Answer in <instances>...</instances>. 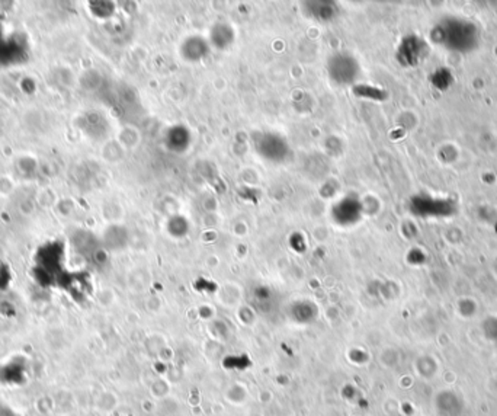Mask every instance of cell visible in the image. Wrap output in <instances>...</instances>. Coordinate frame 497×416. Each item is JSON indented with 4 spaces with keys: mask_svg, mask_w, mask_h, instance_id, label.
<instances>
[{
    "mask_svg": "<svg viewBox=\"0 0 497 416\" xmlns=\"http://www.w3.org/2000/svg\"><path fill=\"white\" fill-rule=\"evenodd\" d=\"M333 216L340 224L354 223L359 216V204L352 198H345L333 208Z\"/></svg>",
    "mask_w": 497,
    "mask_h": 416,
    "instance_id": "3957f363",
    "label": "cell"
},
{
    "mask_svg": "<svg viewBox=\"0 0 497 416\" xmlns=\"http://www.w3.org/2000/svg\"><path fill=\"white\" fill-rule=\"evenodd\" d=\"M420 47H422L420 41L407 39V41H404V44L400 50V56H404L406 61L410 65L416 63V61L419 60V56H420Z\"/></svg>",
    "mask_w": 497,
    "mask_h": 416,
    "instance_id": "52a82bcc",
    "label": "cell"
},
{
    "mask_svg": "<svg viewBox=\"0 0 497 416\" xmlns=\"http://www.w3.org/2000/svg\"><path fill=\"white\" fill-rule=\"evenodd\" d=\"M213 43L218 47V48H225L227 46L232 44V41L234 38V34L232 31L230 27L227 25H217L216 28H213Z\"/></svg>",
    "mask_w": 497,
    "mask_h": 416,
    "instance_id": "8992f818",
    "label": "cell"
},
{
    "mask_svg": "<svg viewBox=\"0 0 497 416\" xmlns=\"http://www.w3.org/2000/svg\"><path fill=\"white\" fill-rule=\"evenodd\" d=\"M182 53L186 60L198 61L206 56V53H208V47H206V43L202 38L192 37V38L185 41V44L182 47Z\"/></svg>",
    "mask_w": 497,
    "mask_h": 416,
    "instance_id": "277c9868",
    "label": "cell"
},
{
    "mask_svg": "<svg viewBox=\"0 0 497 416\" xmlns=\"http://www.w3.org/2000/svg\"><path fill=\"white\" fill-rule=\"evenodd\" d=\"M329 74L339 85H347L357 79L358 65L347 54H336L329 60Z\"/></svg>",
    "mask_w": 497,
    "mask_h": 416,
    "instance_id": "6da1fadb",
    "label": "cell"
},
{
    "mask_svg": "<svg viewBox=\"0 0 497 416\" xmlns=\"http://www.w3.org/2000/svg\"><path fill=\"white\" fill-rule=\"evenodd\" d=\"M256 149L267 160H282L286 156L288 145L277 134H262L256 143Z\"/></svg>",
    "mask_w": 497,
    "mask_h": 416,
    "instance_id": "7a4b0ae2",
    "label": "cell"
},
{
    "mask_svg": "<svg viewBox=\"0 0 497 416\" xmlns=\"http://www.w3.org/2000/svg\"><path fill=\"white\" fill-rule=\"evenodd\" d=\"M166 141H169V145L172 150H178L182 152L186 149V145L190 144L191 141V136L188 133V130L183 127H175L169 131L168 137H166Z\"/></svg>",
    "mask_w": 497,
    "mask_h": 416,
    "instance_id": "5b68a950",
    "label": "cell"
}]
</instances>
